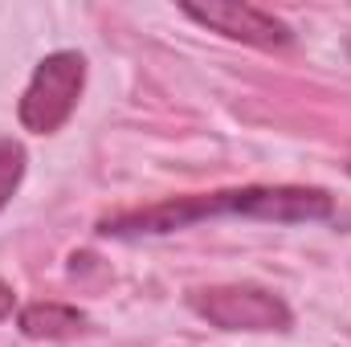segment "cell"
I'll return each mask as SVG.
<instances>
[{"label":"cell","mask_w":351,"mask_h":347,"mask_svg":"<svg viewBox=\"0 0 351 347\" xmlns=\"http://www.w3.org/2000/svg\"><path fill=\"white\" fill-rule=\"evenodd\" d=\"M335 213V200L323 188H225V192H200V196H176L147 208H127L110 213L98 221L102 237H160L188 229L196 221H217V217H250V221H278V225H298V221H327Z\"/></svg>","instance_id":"6da1fadb"},{"label":"cell","mask_w":351,"mask_h":347,"mask_svg":"<svg viewBox=\"0 0 351 347\" xmlns=\"http://www.w3.org/2000/svg\"><path fill=\"white\" fill-rule=\"evenodd\" d=\"M86 86V58L74 53V49H58L49 58L37 62L29 86L21 94V127L33 131V135H53L62 131V123L74 115L78 98Z\"/></svg>","instance_id":"7a4b0ae2"},{"label":"cell","mask_w":351,"mask_h":347,"mask_svg":"<svg viewBox=\"0 0 351 347\" xmlns=\"http://www.w3.org/2000/svg\"><path fill=\"white\" fill-rule=\"evenodd\" d=\"M188 307L221 331H290L294 323L290 307L274 290L250 286V282L200 286L188 294Z\"/></svg>","instance_id":"3957f363"},{"label":"cell","mask_w":351,"mask_h":347,"mask_svg":"<svg viewBox=\"0 0 351 347\" xmlns=\"http://www.w3.org/2000/svg\"><path fill=\"white\" fill-rule=\"evenodd\" d=\"M184 16H192L196 25L213 29V33H225L233 41H245V45H258V49H286L294 41L290 25L278 21L274 12H265L258 4H237V0H208V4H180Z\"/></svg>","instance_id":"277c9868"},{"label":"cell","mask_w":351,"mask_h":347,"mask_svg":"<svg viewBox=\"0 0 351 347\" xmlns=\"http://www.w3.org/2000/svg\"><path fill=\"white\" fill-rule=\"evenodd\" d=\"M16 327L29 339H66V335H78L86 327V315L78 307H66V302H29L16 315Z\"/></svg>","instance_id":"5b68a950"},{"label":"cell","mask_w":351,"mask_h":347,"mask_svg":"<svg viewBox=\"0 0 351 347\" xmlns=\"http://www.w3.org/2000/svg\"><path fill=\"white\" fill-rule=\"evenodd\" d=\"M21 176H25V147L16 139H0V208L12 200Z\"/></svg>","instance_id":"8992f818"},{"label":"cell","mask_w":351,"mask_h":347,"mask_svg":"<svg viewBox=\"0 0 351 347\" xmlns=\"http://www.w3.org/2000/svg\"><path fill=\"white\" fill-rule=\"evenodd\" d=\"M12 302H16V298H12V286H4V282H0V319H8V315H12Z\"/></svg>","instance_id":"52a82bcc"},{"label":"cell","mask_w":351,"mask_h":347,"mask_svg":"<svg viewBox=\"0 0 351 347\" xmlns=\"http://www.w3.org/2000/svg\"><path fill=\"white\" fill-rule=\"evenodd\" d=\"M348 172H351V160H348Z\"/></svg>","instance_id":"ba28073f"}]
</instances>
